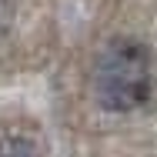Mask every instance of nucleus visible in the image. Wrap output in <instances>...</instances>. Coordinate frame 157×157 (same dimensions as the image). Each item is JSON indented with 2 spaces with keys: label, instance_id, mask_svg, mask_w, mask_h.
I'll return each instance as SVG.
<instances>
[{
  "label": "nucleus",
  "instance_id": "f257e3e1",
  "mask_svg": "<svg viewBox=\"0 0 157 157\" xmlns=\"http://www.w3.org/2000/svg\"><path fill=\"white\" fill-rule=\"evenodd\" d=\"M90 94L100 110L130 114L154 94V54L137 37H110L94 57Z\"/></svg>",
  "mask_w": 157,
  "mask_h": 157
},
{
  "label": "nucleus",
  "instance_id": "f03ea898",
  "mask_svg": "<svg viewBox=\"0 0 157 157\" xmlns=\"http://www.w3.org/2000/svg\"><path fill=\"white\" fill-rule=\"evenodd\" d=\"M0 157H37V140L30 134H3Z\"/></svg>",
  "mask_w": 157,
  "mask_h": 157
}]
</instances>
